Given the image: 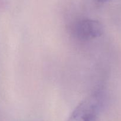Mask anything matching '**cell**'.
<instances>
[{"instance_id": "cell-1", "label": "cell", "mask_w": 121, "mask_h": 121, "mask_svg": "<svg viewBox=\"0 0 121 121\" xmlns=\"http://www.w3.org/2000/svg\"><path fill=\"white\" fill-rule=\"evenodd\" d=\"M101 107V94L95 92L76 107L67 121H96Z\"/></svg>"}, {"instance_id": "cell-2", "label": "cell", "mask_w": 121, "mask_h": 121, "mask_svg": "<svg viewBox=\"0 0 121 121\" xmlns=\"http://www.w3.org/2000/svg\"><path fill=\"white\" fill-rule=\"evenodd\" d=\"M103 31L102 24L91 19L80 20L75 24L73 30L74 36L82 41H88L99 37Z\"/></svg>"}, {"instance_id": "cell-3", "label": "cell", "mask_w": 121, "mask_h": 121, "mask_svg": "<svg viewBox=\"0 0 121 121\" xmlns=\"http://www.w3.org/2000/svg\"><path fill=\"white\" fill-rule=\"evenodd\" d=\"M98 3H104V2H108V1H110V0H95Z\"/></svg>"}]
</instances>
